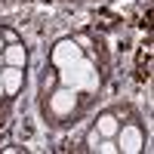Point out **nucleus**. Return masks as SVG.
<instances>
[{
  "label": "nucleus",
  "instance_id": "nucleus-1",
  "mask_svg": "<svg viewBox=\"0 0 154 154\" xmlns=\"http://www.w3.org/2000/svg\"><path fill=\"white\" fill-rule=\"evenodd\" d=\"M0 83H3V93H6V96H16L19 89H22V83H25V68L6 65L3 71H0Z\"/></svg>",
  "mask_w": 154,
  "mask_h": 154
},
{
  "label": "nucleus",
  "instance_id": "nucleus-2",
  "mask_svg": "<svg viewBox=\"0 0 154 154\" xmlns=\"http://www.w3.org/2000/svg\"><path fill=\"white\" fill-rule=\"evenodd\" d=\"M0 59H3L6 65H12V68H25V65H28V49L22 46V40L6 43V46H3V53H0Z\"/></svg>",
  "mask_w": 154,
  "mask_h": 154
},
{
  "label": "nucleus",
  "instance_id": "nucleus-3",
  "mask_svg": "<svg viewBox=\"0 0 154 154\" xmlns=\"http://www.w3.org/2000/svg\"><path fill=\"white\" fill-rule=\"evenodd\" d=\"M117 136H120V145H117V151L133 154V151H139V148H142V133H139L136 126H120V130H117Z\"/></svg>",
  "mask_w": 154,
  "mask_h": 154
},
{
  "label": "nucleus",
  "instance_id": "nucleus-4",
  "mask_svg": "<svg viewBox=\"0 0 154 154\" xmlns=\"http://www.w3.org/2000/svg\"><path fill=\"white\" fill-rule=\"evenodd\" d=\"M80 56V46H77L74 40H62V43H56V53H53V65H65L68 59H77Z\"/></svg>",
  "mask_w": 154,
  "mask_h": 154
},
{
  "label": "nucleus",
  "instance_id": "nucleus-5",
  "mask_svg": "<svg viewBox=\"0 0 154 154\" xmlns=\"http://www.w3.org/2000/svg\"><path fill=\"white\" fill-rule=\"evenodd\" d=\"M96 130H99L102 139H114V136H117V130H120V120L114 117V114H99Z\"/></svg>",
  "mask_w": 154,
  "mask_h": 154
},
{
  "label": "nucleus",
  "instance_id": "nucleus-6",
  "mask_svg": "<svg viewBox=\"0 0 154 154\" xmlns=\"http://www.w3.org/2000/svg\"><path fill=\"white\" fill-rule=\"evenodd\" d=\"M49 102H53V108H56V114H68L71 108H74V93H68V89H59V93H53L49 96Z\"/></svg>",
  "mask_w": 154,
  "mask_h": 154
},
{
  "label": "nucleus",
  "instance_id": "nucleus-7",
  "mask_svg": "<svg viewBox=\"0 0 154 154\" xmlns=\"http://www.w3.org/2000/svg\"><path fill=\"white\" fill-rule=\"evenodd\" d=\"M99 142H102V136H99V130L93 126V130L86 133V148H89V151H96V145H99Z\"/></svg>",
  "mask_w": 154,
  "mask_h": 154
},
{
  "label": "nucleus",
  "instance_id": "nucleus-8",
  "mask_svg": "<svg viewBox=\"0 0 154 154\" xmlns=\"http://www.w3.org/2000/svg\"><path fill=\"white\" fill-rule=\"evenodd\" d=\"M96 151H102V154H117V145H114L111 139H108V142H105V139H102V142L96 145Z\"/></svg>",
  "mask_w": 154,
  "mask_h": 154
},
{
  "label": "nucleus",
  "instance_id": "nucleus-9",
  "mask_svg": "<svg viewBox=\"0 0 154 154\" xmlns=\"http://www.w3.org/2000/svg\"><path fill=\"white\" fill-rule=\"evenodd\" d=\"M0 37H3V43H16V40H19V34L9 31V28H0Z\"/></svg>",
  "mask_w": 154,
  "mask_h": 154
},
{
  "label": "nucleus",
  "instance_id": "nucleus-10",
  "mask_svg": "<svg viewBox=\"0 0 154 154\" xmlns=\"http://www.w3.org/2000/svg\"><path fill=\"white\" fill-rule=\"evenodd\" d=\"M74 43H80V49H86V46H89V37H86V34H80V37H77Z\"/></svg>",
  "mask_w": 154,
  "mask_h": 154
},
{
  "label": "nucleus",
  "instance_id": "nucleus-11",
  "mask_svg": "<svg viewBox=\"0 0 154 154\" xmlns=\"http://www.w3.org/2000/svg\"><path fill=\"white\" fill-rule=\"evenodd\" d=\"M3 46H6V43H3V37H0V53H3Z\"/></svg>",
  "mask_w": 154,
  "mask_h": 154
}]
</instances>
